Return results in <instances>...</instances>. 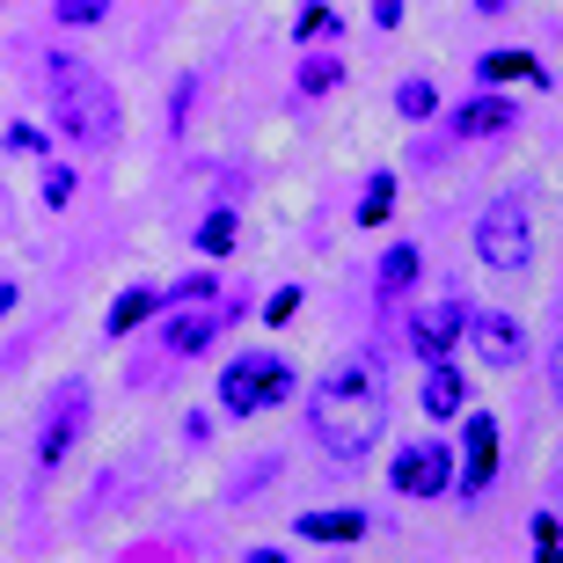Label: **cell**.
Returning a JSON list of instances; mask_svg holds the SVG:
<instances>
[{"mask_svg": "<svg viewBox=\"0 0 563 563\" xmlns=\"http://www.w3.org/2000/svg\"><path fill=\"white\" fill-rule=\"evenodd\" d=\"M308 424H314V439H322L336 461L374 454L380 424H388V380H380L374 358H344V366H330V374L314 380Z\"/></svg>", "mask_w": 563, "mask_h": 563, "instance_id": "6da1fadb", "label": "cell"}, {"mask_svg": "<svg viewBox=\"0 0 563 563\" xmlns=\"http://www.w3.org/2000/svg\"><path fill=\"white\" fill-rule=\"evenodd\" d=\"M52 125L81 146H110L118 140V88L81 59H52Z\"/></svg>", "mask_w": 563, "mask_h": 563, "instance_id": "7a4b0ae2", "label": "cell"}, {"mask_svg": "<svg viewBox=\"0 0 563 563\" xmlns=\"http://www.w3.org/2000/svg\"><path fill=\"white\" fill-rule=\"evenodd\" d=\"M292 396V366L278 352H242L228 358V374H220V402H228V418H256V410H272V402Z\"/></svg>", "mask_w": 563, "mask_h": 563, "instance_id": "3957f363", "label": "cell"}, {"mask_svg": "<svg viewBox=\"0 0 563 563\" xmlns=\"http://www.w3.org/2000/svg\"><path fill=\"white\" fill-rule=\"evenodd\" d=\"M476 256L490 272H527L534 256V228H527V198H490L476 220Z\"/></svg>", "mask_w": 563, "mask_h": 563, "instance_id": "277c9868", "label": "cell"}, {"mask_svg": "<svg viewBox=\"0 0 563 563\" xmlns=\"http://www.w3.org/2000/svg\"><path fill=\"white\" fill-rule=\"evenodd\" d=\"M81 432H88V380H59V396L44 402V424H37V461L59 468Z\"/></svg>", "mask_w": 563, "mask_h": 563, "instance_id": "5b68a950", "label": "cell"}, {"mask_svg": "<svg viewBox=\"0 0 563 563\" xmlns=\"http://www.w3.org/2000/svg\"><path fill=\"white\" fill-rule=\"evenodd\" d=\"M388 483H396V498H439V490H454V446H439V439L402 446L388 461Z\"/></svg>", "mask_w": 563, "mask_h": 563, "instance_id": "8992f818", "label": "cell"}, {"mask_svg": "<svg viewBox=\"0 0 563 563\" xmlns=\"http://www.w3.org/2000/svg\"><path fill=\"white\" fill-rule=\"evenodd\" d=\"M490 476H498V418L468 410V424H461V490L476 498V490H490Z\"/></svg>", "mask_w": 563, "mask_h": 563, "instance_id": "52a82bcc", "label": "cell"}, {"mask_svg": "<svg viewBox=\"0 0 563 563\" xmlns=\"http://www.w3.org/2000/svg\"><path fill=\"white\" fill-rule=\"evenodd\" d=\"M468 336H476V358L483 366H498V374H512L527 358V336L512 314H468Z\"/></svg>", "mask_w": 563, "mask_h": 563, "instance_id": "ba28073f", "label": "cell"}, {"mask_svg": "<svg viewBox=\"0 0 563 563\" xmlns=\"http://www.w3.org/2000/svg\"><path fill=\"white\" fill-rule=\"evenodd\" d=\"M228 322H234V300H220V292H212V300H206L198 314H176V322H168L162 344H168L176 358H190V352H206V344H212L220 330H228Z\"/></svg>", "mask_w": 563, "mask_h": 563, "instance_id": "9c48e42d", "label": "cell"}, {"mask_svg": "<svg viewBox=\"0 0 563 563\" xmlns=\"http://www.w3.org/2000/svg\"><path fill=\"white\" fill-rule=\"evenodd\" d=\"M461 336H468V308H461V300H439V308H424L418 322H410V344H418L424 358H446Z\"/></svg>", "mask_w": 563, "mask_h": 563, "instance_id": "30bf717a", "label": "cell"}, {"mask_svg": "<svg viewBox=\"0 0 563 563\" xmlns=\"http://www.w3.org/2000/svg\"><path fill=\"white\" fill-rule=\"evenodd\" d=\"M512 125H520V103L512 96H476V103L454 110V140H498Z\"/></svg>", "mask_w": 563, "mask_h": 563, "instance_id": "8fae6325", "label": "cell"}, {"mask_svg": "<svg viewBox=\"0 0 563 563\" xmlns=\"http://www.w3.org/2000/svg\"><path fill=\"white\" fill-rule=\"evenodd\" d=\"M162 308H168V292H162V286H132L125 300L110 308V322H103V330H110V336H132V330L146 322V314H162Z\"/></svg>", "mask_w": 563, "mask_h": 563, "instance_id": "7c38bea8", "label": "cell"}, {"mask_svg": "<svg viewBox=\"0 0 563 563\" xmlns=\"http://www.w3.org/2000/svg\"><path fill=\"white\" fill-rule=\"evenodd\" d=\"M461 396H468V380H461L446 358H432V374H424V410H432V418H461Z\"/></svg>", "mask_w": 563, "mask_h": 563, "instance_id": "4fadbf2b", "label": "cell"}, {"mask_svg": "<svg viewBox=\"0 0 563 563\" xmlns=\"http://www.w3.org/2000/svg\"><path fill=\"white\" fill-rule=\"evenodd\" d=\"M300 534L308 542H352V534H366V512L358 505H344V512H300Z\"/></svg>", "mask_w": 563, "mask_h": 563, "instance_id": "5bb4252c", "label": "cell"}, {"mask_svg": "<svg viewBox=\"0 0 563 563\" xmlns=\"http://www.w3.org/2000/svg\"><path fill=\"white\" fill-rule=\"evenodd\" d=\"M410 286H418V250H410V242H396V250L380 256V300H402Z\"/></svg>", "mask_w": 563, "mask_h": 563, "instance_id": "9a60e30c", "label": "cell"}, {"mask_svg": "<svg viewBox=\"0 0 563 563\" xmlns=\"http://www.w3.org/2000/svg\"><path fill=\"white\" fill-rule=\"evenodd\" d=\"M336 81H344V59H336V52H314V59L300 66V96H330Z\"/></svg>", "mask_w": 563, "mask_h": 563, "instance_id": "2e32d148", "label": "cell"}, {"mask_svg": "<svg viewBox=\"0 0 563 563\" xmlns=\"http://www.w3.org/2000/svg\"><path fill=\"white\" fill-rule=\"evenodd\" d=\"M396 110H402V118H410V125H424V118H432V110H439L432 81H424V74H410V81L396 88Z\"/></svg>", "mask_w": 563, "mask_h": 563, "instance_id": "e0dca14e", "label": "cell"}, {"mask_svg": "<svg viewBox=\"0 0 563 563\" xmlns=\"http://www.w3.org/2000/svg\"><path fill=\"white\" fill-rule=\"evenodd\" d=\"M388 206H396V176L380 168L374 184H366V198H358V228H380V220H388Z\"/></svg>", "mask_w": 563, "mask_h": 563, "instance_id": "ac0fdd59", "label": "cell"}, {"mask_svg": "<svg viewBox=\"0 0 563 563\" xmlns=\"http://www.w3.org/2000/svg\"><path fill=\"white\" fill-rule=\"evenodd\" d=\"M534 74H542V66L527 59V52H490V59H483V81H534Z\"/></svg>", "mask_w": 563, "mask_h": 563, "instance_id": "d6986e66", "label": "cell"}, {"mask_svg": "<svg viewBox=\"0 0 563 563\" xmlns=\"http://www.w3.org/2000/svg\"><path fill=\"white\" fill-rule=\"evenodd\" d=\"M103 15H110V0H59V8H52L59 30H88V22H103Z\"/></svg>", "mask_w": 563, "mask_h": 563, "instance_id": "ffe728a7", "label": "cell"}, {"mask_svg": "<svg viewBox=\"0 0 563 563\" xmlns=\"http://www.w3.org/2000/svg\"><path fill=\"white\" fill-rule=\"evenodd\" d=\"M198 250H206V256H220V250H234V212H212L206 228H198Z\"/></svg>", "mask_w": 563, "mask_h": 563, "instance_id": "44dd1931", "label": "cell"}, {"mask_svg": "<svg viewBox=\"0 0 563 563\" xmlns=\"http://www.w3.org/2000/svg\"><path fill=\"white\" fill-rule=\"evenodd\" d=\"M534 549H542L549 563H563V527H556V512H542V520H534Z\"/></svg>", "mask_w": 563, "mask_h": 563, "instance_id": "7402d4cb", "label": "cell"}, {"mask_svg": "<svg viewBox=\"0 0 563 563\" xmlns=\"http://www.w3.org/2000/svg\"><path fill=\"white\" fill-rule=\"evenodd\" d=\"M66 198H74V168H52L44 176V206H66Z\"/></svg>", "mask_w": 563, "mask_h": 563, "instance_id": "603a6c76", "label": "cell"}, {"mask_svg": "<svg viewBox=\"0 0 563 563\" xmlns=\"http://www.w3.org/2000/svg\"><path fill=\"white\" fill-rule=\"evenodd\" d=\"M322 30H336V15L330 8H308V15H300V37H322Z\"/></svg>", "mask_w": 563, "mask_h": 563, "instance_id": "cb8c5ba5", "label": "cell"}, {"mask_svg": "<svg viewBox=\"0 0 563 563\" xmlns=\"http://www.w3.org/2000/svg\"><path fill=\"white\" fill-rule=\"evenodd\" d=\"M292 308H300V292H292V286H286V292H272V308H264V314H272V322H286V314H292Z\"/></svg>", "mask_w": 563, "mask_h": 563, "instance_id": "d4e9b609", "label": "cell"}, {"mask_svg": "<svg viewBox=\"0 0 563 563\" xmlns=\"http://www.w3.org/2000/svg\"><path fill=\"white\" fill-rule=\"evenodd\" d=\"M374 22H380V30H396V22H402V0H374Z\"/></svg>", "mask_w": 563, "mask_h": 563, "instance_id": "484cf974", "label": "cell"}, {"mask_svg": "<svg viewBox=\"0 0 563 563\" xmlns=\"http://www.w3.org/2000/svg\"><path fill=\"white\" fill-rule=\"evenodd\" d=\"M549 388H556V402H563V336H556V358H549Z\"/></svg>", "mask_w": 563, "mask_h": 563, "instance_id": "4316f807", "label": "cell"}, {"mask_svg": "<svg viewBox=\"0 0 563 563\" xmlns=\"http://www.w3.org/2000/svg\"><path fill=\"white\" fill-rule=\"evenodd\" d=\"M476 8H483V15H505V8H512V0H476Z\"/></svg>", "mask_w": 563, "mask_h": 563, "instance_id": "83f0119b", "label": "cell"}, {"mask_svg": "<svg viewBox=\"0 0 563 563\" xmlns=\"http://www.w3.org/2000/svg\"><path fill=\"white\" fill-rule=\"evenodd\" d=\"M8 308H15V286H0V314H8Z\"/></svg>", "mask_w": 563, "mask_h": 563, "instance_id": "f1b7e54d", "label": "cell"}]
</instances>
